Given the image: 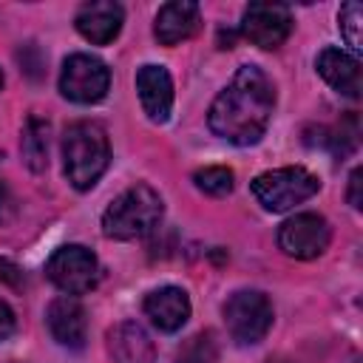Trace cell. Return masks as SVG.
Instances as JSON below:
<instances>
[{"instance_id":"20","label":"cell","mask_w":363,"mask_h":363,"mask_svg":"<svg viewBox=\"0 0 363 363\" xmlns=\"http://www.w3.org/2000/svg\"><path fill=\"white\" fill-rule=\"evenodd\" d=\"M363 20V9H360V3H343L340 6V11H337V26H340V34H343V40H346V45L357 54L360 51V23Z\"/></svg>"},{"instance_id":"3","label":"cell","mask_w":363,"mask_h":363,"mask_svg":"<svg viewBox=\"0 0 363 363\" xmlns=\"http://www.w3.org/2000/svg\"><path fill=\"white\" fill-rule=\"evenodd\" d=\"M65 179L74 190H91L111 162V145L105 128L96 122H74L62 136Z\"/></svg>"},{"instance_id":"21","label":"cell","mask_w":363,"mask_h":363,"mask_svg":"<svg viewBox=\"0 0 363 363\" xmlns=\"http://www.w3.org/2000/svg\"><path fill=\"white\" fill-rule=\"evenodd\" d=\"M216 357H218L216 340L210 332H204V335H196L187 340V346L179 352L176 363H216Z\"/></svg>"},{"instance_id":"1","label":"cell","mask_w":363,"mask_h":363,"mask_svg":"<svg viewBox=\"0 0 363 363\" xmlns=\"http://www.w3.org/2000/svg\"><path fill=\"white\" fill-rule=\"evenodd\" d=\"M275 88L258 65H241L230 85L213 99L207 125L233 145H255L272 119Z\"/></svg>"},{"instance_id":"19","label":"cell","mask_w":363,"mask_h":363,"mask_svg":"<svg viewBox=\"0 0 363 363\" xmlns=\"http://www.w3.org/2000/svg\"><path fill=\"white\" fill-rule=\"evenodd\" d=\"M233 170L230 167H221V164H213V167H201L193 173V182L201 193L207 196H230L233 193Z\"/></svg>"},{"instance_id":"12","label":"cell","mask_w":363,"mask_h":363,"mask_svg":"<svg viewBox=\"0 0 363 363\" xmlns=\"http://www.w3.org/2000/svg\"><path fill=\"white\" fill-rule=\"evenodd\" d=\"M45 323H48L51 337L60 346H68V349H82L85 346L88 318H85V309L77 298L62 295V298L51 301V306L45 312Z\"/></svg>"},{"instance_id":"11","label":"cell","mask_w":363,"mask_h":363,"mask_svg":"<svg viewBox=\"0 0 363 363\" xmlns=\"http://www.w3.org/2000/svg\"><path fill=\"white\" fill-rule=\"evenodd\" d=\"M136 91L139 102L150 122L162 125L170 119L173 111V79L164 65H142L136 71Z\"/></svg>"},{"instance_id":"22","label":"cell","mask_w":363,"mask_h":363,"mask_svg":"<svg viewBox=\"0 0 363 363\" xmlns=\"http://www.w3.org/2000/svg\"><path fill=\"white\" fill-rule=\"evenodd\" d=\"M360 187H363V170L354 167L352 176H349V193H346V199H349V204H352L354 210L363 207V193H360Z\"/></svg>"},{"instance_id":"24","label":"cell","mask_w":363,"mask_h":363,"mask_svg":"<svg viewBox=\"0 0 363 363\" xmlns=\"http://www.w3.org/2000/svg\"><path fill=\"white\" fill-rule=\"evenodd\" d=\"M0 88H3V71H0Z\"/></svg>"},{"instance_id":"8","label":"cell","mask_w":363,"mask_h":363,"mask_svg":"<svg viewBox=\"0 0 363 363\" xmlns=\"http://www.w3.org/2000/svg\"><path fill=\"white\" fill-rule=\"evenodd\" d=\"M332 238L329 221L318 213H298L278 227V247L298 261H309L326 252Z\"/></svg>"},{"instance_id":"14","label":"cell","mask_w":363,"mask_h":363,"mask_svg":"<svg viewBox=\"0 0 363 363\" xmlns=\"http://www.w3.org/2000/svg\"><path fill=\"white\" fill-rule=\"evenodd\" d=\"M199 23H201V17H199L196 3L173 0V3H164L159 9L156 23H153V34L162 45H179L199 31Z\"/></svg>"},{"instance_id":"10","label":"cell","mask_w":363,"mask_h":363,"mask_svg":"<svg viewBox=\"0 0 363 363\" xmlns=\"http://www.w3.org/2000/svg\"><path fill=\"white\" fill-rule=\"evenodd\" d=\"M122 23H125V11L113 0H91L79 6L74 17L77 31L94 45H108L122 31Z\"/></svg>"},{"instance_id":"17","label":"cell","mask_w":363,"mask_h":363,"mask_svg":"<svg viewBox=\"0 0 363 363\" xmlns=\"http://www.w3.org/2000/svg\"><path fill=\"white\" fill-rule=\"evenodd\" d=\"M23 164L31 173H43L48 167V122L40 116H28L23 128Z\"/></svg>"},{"instance_id":"23","label":"cell","mask_w":363,"mask_h":363,"mask_svg":"<svg viewBox=\"0 0 363 363\" xmlns=\"http://www.w3.org/2000/svg\"><path fill=\"white\" fill-rule=\"evenodd\" d=\"M11 332H14V312H11V306L0 298V340H6Z\"/></svg>"},{"instance_id":"5","label":"cell","mask_w":363,"mask_h":363,"mask_svg":"<svg viewBox=\"0 0 363 363\" xmlns=\"http://www.w3.org/2000/svg\"><path fill=\"white\" fill-rule=\"evenodd\" d=\"M224 323L235 343L255 346L272 326V303L258 289H238L224 303Z\"/></svg>"},{"instance_id":"18","label":"cell","mask_w":363,"mask_h":363,"mask_svg":"<svg viewBox=\"0 0 363 363\" xmlns=\"http://www.w3.org/2000/svg\"><path fill=\"white\" fill-rule=\"evenodd\" d=\"M320 133H323V139H320V145L323 147H329L335 156H349L354 147H357V136H360V128H357V116L354 113H349V116H343L332 130H323L320 128Z\"/></svg>"},{"instance_id":"6","label":"cell","mask_w":363,"mask_h":363,"mask_svg":"<svg viewBox=\"0 0 363 363\" xmlns=\"http://www.w3.org/2000/svg\"><path fill=\"white\" fill-rule=\"evenodd\" d=\"M45 275L60 292H65L71 298L85 295L99 281V261L88 247L65 244V247L54 250L51 258L45 261Z\"/></svg>"},{"instance_id":"15","label":"cell","mask_w":363,"mask_h":363,"mask_svg":"<svg viewBox=\"0 0 363 363\" xmlns=\"http://www.w3.org/2000/svg\"><path fill=\"white\" fill-rule=\"evenodd\" d=\"M108 352L113 363H156V346L136 320H122L108 329Z\"/></svg>"},{"instance_id":"9","label":"cell","mask_w":363,"mask_h":363,"mask_svg":"<svg viewBox=\"0 0 363 363\" xmlns=\"http://www.w3.org/2000/svg\"><path fill=\"white\" fill-rule=\"evenodd\" d=\"M292 31V11L281 3H250L241 17V34L258 48H278Z\"/></svg>"},{"instance_id":"13","label":"cell","mask_w":363,"mask_h":363,"mask_svg":"<svg viewBox=\"0 0 363 363\" xmlns=\"http://www.w3.org/2000/svg\"><path fill=\"white\" fill-rule=\"evenodd\" d=\"M145 315L159 332H179L190 318V298L182 286H159L145 298Z\"/></svg>"},{"instance_id":"4","label":"cell","mask_w":363,"mask_h":363,"mask_svg":"<svg viewBox=\"0 0 363 363\" xmlns=\"http://www.w3.org/2000/svg\"><path fill=\"white\" fill-rule=\"evenodd\" d=\"M318 187H320V179L301 164L267 170V173L255 176L250 184L255 201L269 213H284V210L312 199L318 193Z\"/></svg>"},{"instance_id":"16","label":"cell","mask_w":363,"mask_h":363,"mask_svg":"<svg viewBox=\"0 0 363 363\" xmlns=\"http://www.w3.org/2000/svg\"><path fill=\"white\" fill-rule=\"evenodd\" d=\"M318 74L343 96H360V60L343 48H323L318 54Z\"/></svg>"},{"instance_id":"2","label":"cell","mask_w":363,"mask_h":363,"mask_svg":"<svg viewBox=\"0 0 363 363\" xmlns=\"http://www.w3.org/2000/svg\"><path fill=\"white\" fill-rule=\"evenodd\" d=\"M164 204L150 184H133L119 193L102 213V233L113 241H133L150 235L162 221Z\"/></svg>"},{"instance_id":"7","label":"cell","mask_w":363,"mask_h":363,"mask_svg":"<svg viewBox=\"0 0 363 363\" xmlns=\"http://www.w3.org/2000/svg\"><path fill=\"white\" fill-rule=\"evenodd\" d=\"M111 88V71L99 57L71 54L60 71V94L77 105L99 102Z\"/></svg>"}]
</instances>
